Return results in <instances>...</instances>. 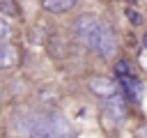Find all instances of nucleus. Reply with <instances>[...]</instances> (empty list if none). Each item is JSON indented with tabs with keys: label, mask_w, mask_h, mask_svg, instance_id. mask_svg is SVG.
Listing matches in <instances>:
<instances>
[{
	"label": "nucleus",
	"mask_w": 147,
	"mask_h": 138,
	"mask_svg": "<svg viewBox=\"0 0 147 138\" xmlns=\"http://www.w3.org/2000/svg\"><path fill=\"white\" fill-rule=\"evenodd\" d=\"M48 138H74V136H48Z\"/></svg>",
	"instance_id": "ddd939ff"
},
{
	"label": "nucleus",
	"mask_w": 147,
	"mask_h": 138,
	"mask_svg": "<svg viewBox=\"0 0 147 138\" xmlns=\"http://www.w3.org/2000/svg\"><path fill=\"white\" fill-rule=\"evenodd\" d=\"M115 74H117V76H136L131 62H126V60H119V62L115 64Z\"/></svg>",
	"instance_id": "1a4fd4ad"
},
{
	"label": "nucleus",
	"mask_w": 147,
	"mask_h": 138,
	"mask_svg": "<svg viewBox=\"0 0 147 138\" xmlns=\"http://www.w3.org/2000/svg\"><path fill=\"white\" fill-rule=\"evenodd\" d=\"M101 28L103 23L92 16V14H80L76 21H74V34L78 37V41L92 51H96V44H99V34H101Z\"/></svg>",
	"instance_id": "f257e3e1"
},
{
	"label": "nucleus",
	"mask_w": 147,
	"mask_h": 138,
	"mask_svg": "<svg viewBox=\"0 0 147 138\" xmlns=\"http://www.w3.org/2000/svg\"><path fill=\"white\" fill-rule=\"evenodd\" d=\"M106 115H108L113 122H122V120L126 117V99H124L119 92H115L113 97L106 99Z\"/></svg>",
	"instance_id": "7ed1b4c3"
},
{
	"label": "nucleus",
	"mask_w": 147,
	"mask_h": 138,
	"mask_svg": "<svg viewBox=\"0 0 147 138\" xmlns=\"http://www.w3.org/2000/svg\"><path fill=\"white\" fill-rule=\"evenodd\" d=\"M96 53H99L101 57H106V60L115 57V53H117V37H115V32H113L108 25L101 28L99 44H96Z\"/></svg>",
	"instance_id": "f03ea898"
},
{
	"label": "nucleus",
	"mask_w": 147,
	"mask_h": 138,
	"mask_svg": "<svg viewBox=\"0 0 147 138\" xmlns=\"http://www.w3.org/2000/svg\"><path fill=\"white\" fill-rule=\"evenodd\" d=\"M129 2H133V0H129Z\"/></svg>",
	"instance_id": "2eb2a0df"
},
{
	"label": "nucleus",
	"mask_w": 147,
	"mask_h": 138,
	"mask_svg": "<svg viewBox=\"0 0 147 138\" xmlns=\"http://www.w3.org/2000/svg\"><path fill=\"white\" fill-rule=\"evenodd\" d=\"M78 5V0H41V7L51 14H64L69 9H74Z\"/></svg>",
	"instance_id": "0eeeda50"
},
{
	"label": "nucleus",
	"mask_w": 147,
	"mask_h": 138,
	"mask_svg": "<svg viewBox=\"0 0 147 138\" xmlns=\"http://www.w3.org/2000/svg\"><path fill=\"white\" fill-rule=\"evenodd\" d=\"M0 97H2V94H0Z\"/></svg>",
	"instance_id": "dca6fc26"
},
{
	"label": "nucleus",
	"mask_w": 147,
	"mask_h": 138,
	"mask_svg": "<svg viewBox=\"0 0 147 138\" xmlns=\"http://www.w3.org/2000/svg\"><path fill=\"white\" fill-rule=\"evenodd\" d=\"M142 41H145V46H147V34H145V37H142Z\"/></svg>",
	"instance_id": "4468645a"
},
{
	"label": "nucleus",
	"mask_w": 147,
	"mask_h": 138,
	"mask_svg": "<svg viewBox=\"0 0 147 138\" xmlns=\"http://www.w3.org/2000/svg\"><path fill=\"white\" fill-rule=\"evenodd\" d=\"M16 60H18V51H16V46H11V44H0V69H9V67H14Z\"/></svg>",
	"instance_id": "6e6552de"
},
{
	"label": "nucleus",
	"mask_w": 147,
	"mask_h": 138,
	"mask_svg": "<svg viewBox=\"0 0 147 138\" xmlns=\"http://www.w3.org/2000/svg\"><path fill=\"white\" fill-rule=\"evenodd\" d=\"M48 136H71V124L60 113H51L48 115Z\"/></svg>",
	"instance_id": "423d86ee"
},
{
	"label": "nucleus",
	"mask_w": 147,
	"mask_h": 138,
	"mask_svg": "<svg viewBox=\"0 0 147 138\" xmlns=\"http://www.w3.org/2000/svg\"><path fill=\"white\" fill-rule=\"evenodd\" d=\"M90 87H92V92H94L96 97H101V99H108V97H113V94L117 92V83H115L113 78H108V76H94V78L90 80Z\"/></svg>",
	"instance_id": "20e7f679"
},
{
	"label": "nucleus",
	"mask_w": 147,
	"mask_h": 138,
	"mask_svg": "<svg viewBox=\"0 0 147 138\" xmlns=\"http://www.w3.org/2000/svg\"><path fill=\"white\" fill-rule=\"evenodd\" d=\"M119 83H122V87H124V92L129 94L131 101H140L142 99V92H145L142 80H138L136 76H119Z\"/></svg>",
	"instance_id": "39448f33"
},
{
	"label": "nucleus",
	"mask_w": 147,
	"mask_h": 138,
	"mask_svg": "<svg viewBox=\"0 0 147 138\" xmlns=\"http://www.w3.org/2000/svg\"><path fill=\"white\" fill-rule=\"evenodd\" d=\"M140 138H147V124H145V126L140 129Z\"/></svg>",
	"instance_id": "f8f14e48"
},
{
	"label": "nucleus",
	"mask_w": 147,
	"mask_h": 138,
	"mask_svg": "<svg viewBox=\"0 0 147 138\" xmlns=\"http://www.w3.org/2000/svg\"><path fill=\"white\" fill-rule=\"evenodd\" d=\"M126 16L133 21V25H140V23H142V18H140V14H138L136 9H126Z\"/></svg>",
	"instance_id": "9b49d317"
},
{
	"label": "nucleus",
	"mask_w": 147,
	"mask_h": 138,
	"mask_svg": "<svg viewBox=\"0 0 147 138\" xmlns=\"http://www.w3.org/2000/svg\"><path fill=\"white\" fill-rule=\"evenodd\" d=\"M7 37H9V23L5 18H0V41L7 39Z\"/></svg>",
	"instance_id": "9d476101"
}]
</instances>
